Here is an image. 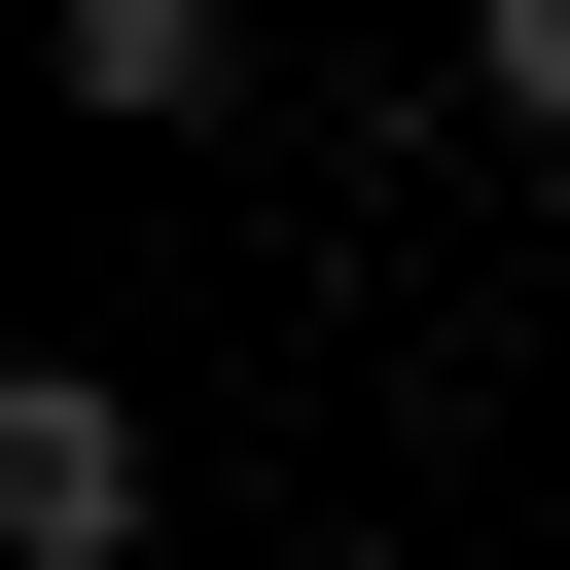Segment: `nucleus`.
Instances as JSON below:
<instances>
[{
    "instance_id": "nucleus-1",
    "label": "nucleus",
    "mask_w": 570,
    "mask_h": 570,
    "mask_svg": "<svg viewBox=\"0 0 570 570\" xmlns=\"http://www.w3.org/2000/svg\"><path fill=\"white\" fill-rule=\"evenodd\" d=\"M142 499H178V463H142V392H107V356H36V392H0V570H142Z\"/></svg>"
},
{
    "instance_id": "nucleus-2",
    "label": "nucleus",
    "mask_w": 570,
    "mask_h": 570,
    "mask_svg": "<svg viewBox=\"0 0 570 570\" xmlns=\"http://www.w3.org/2000/svg\"><path fill=\"white\" fill-rule=\"evenodd\" d=\"M71 107H107V142H214V107H249V0H71Z\"/></svg>"
},
{
    "instance_id": "nucleus-3",
    "label": "nucleus",
    "mask_w": 570,
    "mask_h": 570,
    "mask_svg": "<svg viewBox=\"0 0 570 570\" xmlns=\"http://www.w3.org/2000/svg\"><path fill=\"white\" fill-rule=\"evenodd\" d=\"M463 107H499V142H570V0H463Z\"/></svg>"
}]
</instances>
